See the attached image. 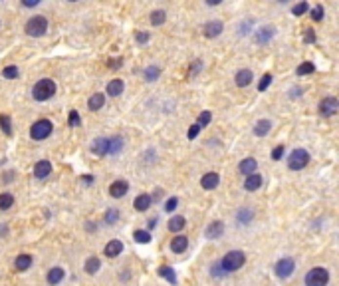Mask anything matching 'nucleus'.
<instances>
[{
	"instance_id": "25",
	"label": "nucleus",
	"mask_w": 339,
	"mask_h": 286,
	"mask_svg": "<svg viewBox=\"0 0 339 286\" xmlns=\"http://www.w3.org/2000/svg\"><path fill=\"white\" fill-rule=\"evenodd\" d=\"M83 268H85L87 274H96L101 268V261L98 259V256H89V259L85 261V265H83Z\"/></svg>"
},
{
	"instance_id": "21",
	"label": "nucleus",
	"mask_w": 339,
	"mask_h": 286,
	"mask_svg": "<svg viewBox=\"0 0 339 286\" xmlns=\"http://www.w3.org/2000/svg\"><path fill=\"white\" fill-rule=\"evenodd\" d=\"M219 181H220L219 173H206V175H202L200 185H202V189H214L219 185Z\"/></svg>"
},
{
	"instance_id": "28",
	"label": "nucleus",
	"mask_w": 339,
	"mask_h": 286,
	"mask_svg": "<svg viewBox=\"0 0 339 286\" xmlns=\"http://www.w3.org/2000/svg\"><path fill=\"white\" fill-rule=\"evenodd\" d=\"M184 225H187V221H184V217H173L171 221H169V231L171 233H179V231H182L184 228Z\"/></svg>"
},
{
	"instance_id": "23",
	"label": "nucleus",
	"mask_w": 339,
	"mask_h": 286,
	"mask_svg": "<svg viewBox=\"0 0 339 286\" xmlns=\"http://www.w3.org/2000/svg\"><path fill=\"white\" fill-rule=\"evenodd\" d=\"M123 94V80H111L107 83V96L111 98H117Z\"/></svg>"
},
{
	"instance_id": "24",
	"label": "nucleus",
	"mask_w": 339,
	"mask_h": 286,
	"mask_svg": "<svg viewBox=\"0 0 339 286\" xmlns=\"http://www.w3.org/2000/svg\"><path fill=\"white\" fill-rule=\"evenodd\" d=\"M64 268H60V266H54V268H50V272H48V282L54 286V284H60L61 280H64Z\"/></svg>"
},
{
	"instance_id": "8",
	"label": "nucleus",
	"mask_w": 339,
	"mask_h": 286,
	"mask_svg": "<svg viewBox=\"0 0 339 286\" xmlns=\"http://www.w3.org/2000/svg\"><path fill=\"white\" fill-rule=\"evenodd\" d=\"M337 109H339V102H337V98H333V96L323 98V100L319 102V113H321L323 118H331V116H335Z\"/></svg>"
},
{
	"instance_id": "33",
	"label": "nucleus",
	"mask_w": 339,
	"mask_h": 286,
	"mask_svg": "<svg viewBox=\"0 0 339 286\" xmlns=\"http://www.w3.org/2000/svg\"><path fill=\"white\" fill-rule=\"evenodd\" d=\"M159 76H161V68H157V66H149V68H145V80L155 82Z\"/></svg>"
},
{
	"instance_id": "3",
	"label": "nucleus",
	"mask_w": 339,
	"mask_h": 286,
	"mask_svg": "<svg viewBox=\"0 0 339 286\" xmlns=\"http://www.w3.org/2000/svg\"><path fill=\"white\" fill-rule=\"evenodd\" d=\"M329 282V270L323 266H316L305 274V286H327Z\"/></svg>"
},
{
	"instance_id": "12",
	"label": "nucleus",
	"mask_w": 339,
	"mask_h": 286,
	"mask_svg": "<svg viewBox=\"0 0 339 286\" xmlns=\"http://www.w3.org/2000/svg\"><path fill=\"white\" fill-rule=\"evenodd\" d=\"M127 191H129L127 181H115V183H111V187H109V195H111L113 199H121V197H125V195H127Z\"/></svg>"
},
{
	"instance_id": "22",
	"label": "nucleus",
	"mask_w": 339,
	"mask_h": 286,
	"mask_svg": "<svg viewBox=\"0 0 339 286\" xmlns=\"http://www.w3.org/2000/svg\"><path fill=\"white\" fill-rule=\"evenodd\" d=\"M14 266H16V270H28L30 266H32V256L30 254H20V256H16V261H14Z\"/></svg>"
},
{
	"instance_id": "9",
	"label": "nucleus",
	"mask_w": 339,
	"mask_h": 286,
	"mask_svg": "<svg viewBox=\"0 0 339 286\" xmlns=\"http://www.w3.org/2000/svg\"><path fill=\"white\" fill-rule=\"evenodd\" d=\"M222 28H224V26H222L220 20L206 22V24H204V36H206V38H217V36H220Z\"/></svg>"
},
{
	"instance_id": "13",
	"label": "nucleus",
	"mask_w": 339,
	"mask_h": 286,
	"mask_svg": "<svg viewBox=\"0 0 339 286\" xmlns=\"http://www.w3.org/2000/svg\"><path fill=\"white\" fill-rule=\"evenodd\" d=\"M91 151H94L96 155H107V151H109V139L107 137L94 139V143H91Z\"/></svg>"
},
{
	"instance_id": "30",
	"label": "nucleus",
	"mask_w": 339,
	"mask_h": 286,
	"mask_svg": "<svg viewBox=\"0 0 339 286\" xmlns=\"http://www.w3.org/2000/svg\"><path fill=\"white\" fill-rule=\"evenodd\" d=\"M236 219H238V223L246 225V223H250V221L254 219V211H252V209H240V211L236 213Z\"/></svg>"
},
{
	"instance_id": "46",
	"label": "nucleus",
	"mask_w": 339,
	"mask_h": 286,
	"mask_svg": "<svg viewBox=\"0 0 339 286\" xmlns=\"http://www.w3.org/2000/svg\"><path fill=\"white\" fill-rule=\"evenodd\" d=\"M282 155H284V147H282V145H278V147L272 149V159H274V161H278Z\"/></svg>"
},
{
	"instance_id": "35",
	"label": "nucleus",
	"mask_w": 339,
	"mask_h": 286,
	"mask_svg": "<svg viewBox=\"0 0 339 286\" xmlns=\"http://www.w3.org/2000/svg\"><path fill=\"white\" fill-rule=\"evenodd\" d=\"M0 127H2V131H4L6 135L12 133V122H10L8 116H4V113H0Z\"/></svg>"
},
{
	"instance_id": "39",
	"label": "nucleus",
	"mask_w": 339,
	"mask_h": 286,
	"mask_svg": "<svg viewBox=\"0 0 339 286\" xmlns=\"http://www.w3.org/2000/svg\"><path fill=\"white\" fill-rule=\"evenodd\" d=\"M2 76H4L6 80H16V78H18V68H16V66H6V68L2 70Z\"/></svg>"
},
{
	"instance_id": "4",
	"label": "nucleus",
	"mask_w": 339,
	"mask_h": 286,
	"mask_svg": "<svg viewBox=\"0 0 339 286\" xmlns=\"http://www.w3.org/2000/svg\"><path fill=\"white\" fill-rule=\"evenodd\" d=\"M46 30H48V20L44 16H32V18L26 22V34L32 36V38L44 36Z\"/></svg>"
},
{
	"instance_id": "2",
	"label": "nucleus",
	"mask_w": 339,
	"mask_h": 286,
	"mask_svg": "<svg viewBox=\"0 0 339 286\" xmlns=\"http://www.w3.org/2000/svg\"><path fill=\"white\" fill-rule=\"evenodd\" d=\"M54 94H56V83H54V80H50V78L38 80V82L34 83V88H32V96H34L36 102H46V100H50Z\"/></svg>"
},
{
	"instance_id": "44",
	"label": "nucleus",
	"mask_w": 339,
	"mask_h": 286,
	"mask_svg": "<svg viewBox=\"0 0 339 286\" xmlns=\"http://www.w3.org/2000/svg\"><path fill=\"white\" fill-rule=\"evenodd\" d=\"M177 205H179V199H177V197H171L169 201L165 203V211H167V213H173V211L177 209Z\"/></svg>"
},
{
	"instance_id": "17",
	"label": "nucleus",
	"mask_w": 339,
	"mask_h": 286,
	"mask_svg": "<svg viewBox=\"0 0 339 286\" xmlns=\"http://www.w3.org/2000/svg\"><path fill=\"white\" fill-rule=\"evenodd\" d=\"M121 250H123V243L115 239V241H109V243L105 245L103 254H105V256H109V259H115L117 254H121Z\"/></svg>"
},
{
	"instance_id": "31",
	"label": "nucleus",
	"mask_w": 339,
	"mask_h": 286,
	"mask_svg": "<svg viewBox=\"0 0 339 286\" xmlns=\"http://www.w3.org/2000/svg\"><path fill=\"white\" fill-rule=\"evenodd\" d=\"M159 274H161L165 280H169L171 284L177 282V274H175V270H173L171 266H161V268H159Z\"/></svg>"
},
{
	"instance_id": "15",
	"label": "nucleus",
	"mask_w": 339,
	"mask_h": 286,
	"mask_svg": "<svg viewBox=\"0 0 339 286\" xmlns=\"http://www.w3.org/2000/svg\"><path fill=\"white\" fill-rule=\"evenodd\" d=\"M187 248H189V239L184 237V235H177V237L171 241V250H173V252H177V254L184 252Z\"/></svg>"
},
{
	"instance_id": "41",
	"label": "nucleus",
	"mask_w": 339,
	"mask_h": 286,
	"mask_svg": "<svg viewBox=\"0 0 339 286\" xmlns=\"http://www.w3.org/2000/svg\"><path fill=\"white\" fill-rule=\"evenodd\" d=\"M68 123H70V127H78V125L81 123V120H80V113H78V111H70V116H68Z\"/></svg>"
},
{
	"instance_id": "29",
	"label": "nucleus",
	"mask_w": 339,
	"mask_h": 286,
	"mask_svg": "<svg viewBox=\"0 0 339 286\" xmlns=\"http://www.w3.org/2000/svg\"><path fill=\"white\" fill-rule=\"evenodd\" d=\"M121 149H123V137H111V139H109V151H107V153L117 155Z\"/></svg>"
},
{
	"instance_id": "42",
	"label": "nucleus",
	"mask_w": 339,
	"mask_h": 286,
	"mask_svg": "<svg viewBox=\"0 0 339 286\" xmlns=\"http://www.w3.org/2000/svg\"><path fill=\"white\" fill-rule=\"evenodd\" d=\"M323 14H325V12H323V6H321V4H318V6L312 8V18H314L316 22H319V20L323 18Z\"/></svg>"
},
{
	"instance_id": "50",
	"label": "nucleus",
	"mask_w": 339,
	"mask_h": 286,
	"mask_svg": "<svg viewBox=\"0 0 339 286\" xmlns=\"http://www.w3.org/2000/svg\"><path fill=\"white\" fill-rule=\"evenodd\" d=\"M210 272H212L214 276H224V270L220 268V265H219V263H217V265H214V266L210 268Z\"/></svg>"
},
{
	"instance_id": "37",
	"label": "nucleus",
	"mask_w": 339,
	"mask_h": 286,
	"mask_svg": "<svg viewBox=\"0 0 339 286\" xmlns=\"http://www.w3.org/2000/svg\"><path fill=\"white\" fill-rule=\"evenodd\" d=\"M314 70H316V66H314L312 62H303V64H299V66H298V76H307V74H314Z\"/></svg>"
},
{
	"instance_id": "43",
	"label": "nucleus",
	"mask_w": 339,
	"mask_h": 286,
	"mask_svg": "<svg viewBox=\"0 0 339 286\" xmlns=\"http://www.w3.org/2000/svg\"><path fill=\"white\" fill-rule=\"evenodd\" d=\"M270 83H272V76H270V74H264V76H262V80H260V83H258V90H260V92H264Z\"/></svg>"
},
{
	"instance_id": "7",
	"label": "nucleus",
	"mask_w": 339,
	"mask_h": 286,
	"mask_svg": "<svg viewBox=\"0 0 339 286\" xmlns=\"http://www.w3.org/2000/svg\"><path fill=\"white\" fill-rule=\"evenodd\" d=\"M294 270H296V263L292 259H282V261L276 263V266H274V272H276V276H278V278H288V276L294 274Z\"/></svg>"
},
{
	"instance_id": "27",
	"label": "nucleus",
	"mask_w": 339,
	"mask_h": 286,
	"mask_svg": "<svg viewBox=\"0 0 339 286\" xmlns=\"http://www.w3.org/2000/svg\"><path fill=\"white\" fill-rule=\"evenodd\" d=\"M151 201H153V199H151L147 193H143V195H139V197L135 199V209H137L139 213H143V211H147V209H149Z\"/></svg>"
},
{
	"instance_id": "18",
	"label": "nucleus",
	"mask_w": 339,
	"mask_h": 286,
	"mask_svg": "<svg viewBox=\"0 0 339 286\" xmlns=\"http://www.w3.org/2000/svg\"><path fill=\"white\" fill-rule=\"evenodd\" d=\"M274 28L272 26H262L260 30L256 32V42H260V44H266V42H270L272 38H274Z\"/></svg>"
},
{
	"instance_id": "6",
	"label": "nucleus",
	"mask_w": 339,
	"mask_h": 286,
	"mask_svg": "<svg viewBox=\"0 0 339 286\" xmlns=\"http://www.w3.org/2000/svg\"><path fill=\"white\" fill-rule=\"evenodd\" d=\"M307 163H310V153H307L305 149H294L292 155H290V159H288V167L292 171H299Z\"/></svg>"
},
{
	"instance_id": "14",
	"label": "nucleus",
	"mask_w": 339,
	"mask_h": 286,
	"mask_svg": "<svg viewBox=\"0 0 339 286\" xmlns=\"http://www.w3.org/2000/svg\"><path fill=\"white\" fill-rule=\"evenodd\" d=\"M222 233H224V223H220V221L208 225V226H206V231H204L206 239H220Z\"/></svg>"
},
{
	"instance_id": "34",
	"label": "nucleus",
	"mask_w": 339,
	"mask_h": 286,
	"mask_svg": "<svg viewBox=\"0 0 339 286\" xmlns=\"http://www.w3.org/2000/svg\"><path fill=\"white\" fill-rule=\"evenodd\" d=\"M165 18H167L165 10H155V12L151 14V24H153V26H161V24L165 22Z\"/></svg>"
},
{
	"instance_id": "20",
	"label": "nucleus",
	"mask_w": 339,
	"mask_h": 286,
	"mask_svg": "<svg viewBox=\"0 0 339 286\" xmlns=\"http://www.w3.org/2000/svg\"><path fill=\"white\" fill-rule=\"evenodd\" d=\"M105 105V96L103 94H94L89 100H87V107L91 109V111H98V109H101Z\"/></svg>"
},
{
	"instance_id": "32",
	"label": "nucleus",
	"mask_w": 339,
	"mask_h": 286,
	"mask_svg": "<svg viewBox=\"0 0 339 286\" xmlns=\"http://www.w3.org/2000/svg\"><path fill=\"white\" fill-rule=\"evenodd\" d=\"M12 205H14V197H12L10 193H2V195H0V209L6 211V209H10Z\"/></svg>"
},
{
	"instance_id": "45",
	"label": "nucleus",
	"mask_w": 339,
	"mask_h": 286,
	"mask_svg": "<svg viewBox=\"0 0 339 286\" xmlns=\"http://www.w3.org/2000/svg\"><path fill=\"white\" fill-rule=\"evenodd\" d=\"M292 12H294L296 16H301V14H305V12H307V2H299V4H296V6L292 8Z\"/></svg>"
},
{
	"instance_id": "51",
	"label": "nucleus",
	"mask_w": 339,
	"mask_h": 286,
	"mask_svg": "<svg viewBox=\"0 0 339 286\" xmlns=\"http://www.w3.org/2000/svg\"><path fill=\"white\" fill-rule=\"evenodd\" d=\"M38 2H40V0H30V2H22V4L28 6V8H32V6H38Z\"/></svg>"
},
{
	"instance_id": "11",
	"label": "nucleus",
	"mask_w": 339,
	"mask_h": 286,
	"mask_svg": "<svg viewBox=\"0 0 339 286\" xmlns=\"http://www.w3.org/2000/svg\"><path fill=\"white\" fill-rule=\"evenodd\" d=\"M50 173H52V163H50L48 159H42V161H38V163L34 165V177L46 179Z\"/></svg>"
},
{
	"instance_id": "1",
	"label": "nucleus",
	"mask_w": 339,
	"mask_h": 286,
	"mask_svg": "<svg viewBox=\"0 0 339 286\" xmlns=\"http://www.w3.org/2000/svg\"><path fill=\"white\" fill-rule=\"evenodd\" d=\"M244 263H246V254H244L242 250H230L228 254L222 256V261H219V265H220V268L224 270V274L236 272Z\"/></svg>"
},
{
	"instance_id": "36",
	"label": "nucleus",
	"mask_w": 339,
	"mask_h": 286,
	"mask_svg": "<svg viewBox=\"0 0 339 286\" xmlns=\"http://www.w3.org/2000/svg\"><path fill=\"white\" fill-rule=\"evenodd\" d=\"M133 239L137 243H141V245H147V243H151V233L149 231H135L133 233Z\"/></svg>"
},
{
	"instance_id": "47",
	"label": "nucleus",
	"mask_w": 339,
	"mask_h": 286,
	"mask_svg": "<svg viewBox=\"0 0 339 286\" xmlns=\"http://www.w3.org/2000/svg\"><path fill=\"white\" fill-rule=\"evenodd\" d=\"M303 40L305 42H316V34H314V30H312V28H310V30H305V34H303Z\"/></svg>"
},
{
	"instance_id": "10",
	"label": "nucleus",
	"mask_w": 339,
	"mask_h": 286,
	"mask_svg": "<svg viewBox=\"0 0 339 286\" xmlns=\"http://www.w3.org/2000/svg\"><path fill=\"white\" fill-rule=\"evenodd\" d=\"M256 167H258V161L254 159V157H246V159H242L240 161V165H238V169H240V173L242 175H252V173H256Z\"/></svg>"
},
{
	"instance_id": "19",
	"label": "nucleus",
	"mask_w": 339,
	"mask_h": 286,
	"mask_svg": "<svg viewBox=\"0 0 339 286\" xmlns=\"http://www.w3.org/2000/svg\"><path fill=\"white\" fill-rule=\"evenodd\" d=\"M244 187H246V191H258L262 187V175H258V173L248 175L244 181Z\"/></svg>"
},
{
	"instance_id": "49",
	"label": "nucleus",
	"mask_w": 339,
	"mask_h": 286,
	"mask_svg": "<svg viewBox=\"0 0 339 286\" xmlns=\"http://www.w3.org/2000/svg\"><path fill=\"white\" fill-rule=\"evenodd\" d=\"M199 131H200V127H199L197 123H195V125H191V129H189V133H187V135H189V139H195V137L199 135Z\"/></svg>"
},
{
	"instance_id": "5",
	"label": "nucleus",
	"mask_w": 339,
	"mask_h": 286,
	"mask_svg": "<svg viewBox=\"0 0 339 286\" xmlns=\"http://www.w3.org/2000/svg\"><path fill=\"white\" fill-rule=\"evenodd\" d=\"M54 125L50 120H38L36 123H32V127H30V137H32L34 141H42L46 137H50Z\"/></svg>"
},
{
	"instance_id": "40",
	"label": "nucleus",
	"mask_w": 339,
	"mask_h": 286,
	"mask_svg": "<svg viewBox=\"0 0 339 286\" xmlns=\"http://www.w3.org/2000/svg\"><path fill=\"white\" fill-rule=\"evenodd\" d=\"M117 219H119V211H117V209H109V211L105 213V223H107V225L117 223Z\"/></svg>"
},
{
	"instance_id": "38",
	"label": "nucleus",
	"mask_w": 339,
	"mask_h": 286,
	"mask_svg": "<svg viewBox=\"0 0 339 286\" xmlns=\"http://www.w3.org/2000/svg\"><path fill=\"white\" fill-rule=\"evenodd\" d=\"M210 120H212V113H210V111H202L200 116H199V120H197V125L202 129L204 125H208V123H210Z\"/></svg>"
},
{
	"instance_id": "52",
	"label": "nucleus",
	"mask_w": 339,
	"mask_h": 286,
	"mask_svg": "<svg viewBox=\"0 0 339 286\" xmlns=\"http://www.w3.org/2000/svg\"><path fill=\"white\" fill-rule=\"evenodd\" d=\"M121 62H123V60H121V58H117V60H111V62H109V66H111V68H119V66H121Z\"/></svg>"
},
{
	"instance_id": "48",
	"label": "nucleus",
	"mask_w": 339,
	"mask_h": 286,
	"mask_svg": "<svg viewBox=\"0 0 339 286\" xmlns=\"http://www.w3.org/2000/svg\"><path fill=\"white\" fill-rule=\"evenodd\" d=\"M137 42L139 44H145V42H149V32H137Z\"/></svg>"
},
{
	"instance_id": "26",
	"label": "nucleus",
	"mask_w": 339,
	"mask_h": 286,
	"mask_svg": "<svg viewBox=\"0 0 339 286\" xmlns=\"http://www.w3.org/2000/svg\"><path fill=\"white\" fill-rule=\"evenodd\" d=\"M270 129H272V122H270V120H260V122L254 125V135L264 137V135L270 133Z\"/></svg>"
},
{
	"instance_id": "16",
	"label": "nucleus",
	"mask_w": 339,
	"mask_h": 286,
	"mask_svg": "<svg viewBox=\"0 0 339 286\" xmlns=\"http://www.w3.org/2000/svg\"><path fill=\"white\" fill-rule=\"evenodd\" d=\"M234 80H236V85H238V88H246V85H250V83H252L254 76H252L250 70H238Z\"/></svg>"
}]
</instances>
